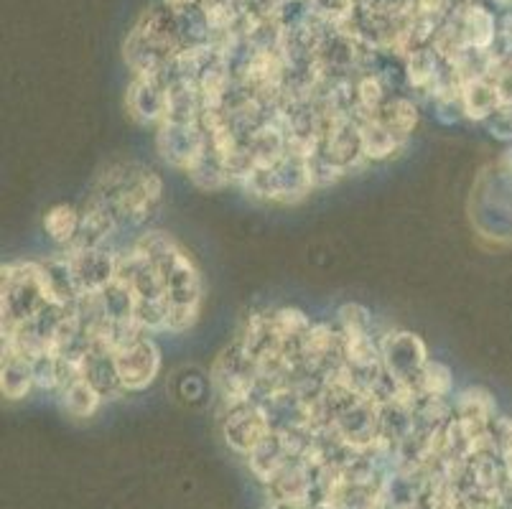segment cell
I'll return each mask as SVG.
<instances>
[{
    "label": "cell",
    "mask_w": 512,
    "mask_h": 509,
    "mask_svg": "<svg viewBox=\"0 0 512 509\" xmlns=\"http://www.w3.org/2000/svg\"><path fill=\"white\" fill-rule=\"evenodd\" d=\"M184 49L179 21L169 8H151L138 18L130 36L125 39V62L133 77L169 72L176 54Z\"/></svg>",
    "instance_id": "obj_1"
},
{
    "label": "cell",
    "mask_w": 512,
    "mask_h": 509,
    "mask_svg": "<svg viewBox=\"0 0 512 509\" xmlns=\"http://www.w3.org/2000/svg\"><path fill=\"white\" fill-rule=\"evenodd\" d=\"M107 199L113 204V212L120 224L141 227V224L151 222L158 214V209H161V202H164V179L156 171H151V168L136 163L128 181L118 191L107 196Z\"/></svg>",
    "instance_id": "obj_2"
},
{
    "label": "cell",
    "mask_w": 512,
    "mask_h": 509,
    "mask_svg": "<svg viewBox=\"0 0 512 509\" xmlns=\"http://www.w3.org/2000/svg\"><path fill=\"white\" fill-rule=\"evenodd\" d=\"M212 382L214 390L220 392L222 405L232 408V405L255 400V392H258L260 382V367L253 354L235 339L230 347L222 349V354L214 362Z\"/></svg>",
    "instance_id": "obj_3"
},
{
    "label": "cell",
    "mask_w": 512,
    "mask_h": 509,
    "mask_svg": "<svg viewBox=\"0 0 512 509\" xmlns=\"http://www.w3.org/2000/svg\"><path fill=\"white\" fill-rule=\"evenodd\" d=\"M271 413L260 400H248V403L225 408L222 415V436L227 446L240 456H250L260 443L273 436Z\"/></svg>",
    "instance_id": "obj_4"
},
{
    "label": "cell",
    "mask_w": 512,
    "mask_h": 509,
    "mask_svg": "<svg viewBox=\"0 0 512 509\" xmlns=\"http://www.w3.org/2000/svg\"><path fill=\"white\" fill-rule=\"evenodd\" d=\"M426 344L408 331H388L380 336V362L395 382H418L428 362Z\"/></svg>",
    "instance_id": "obj_5"
},
{
    "label": "cell",
    "mask_w": 512,
    "mask_h": 509,
    "mask_svg": "<svg viewBox=\"0 0 512 509\" xmlns=\"http://www.w3.org/2000/svg\"><path fill=\"white\" fill-rule=\"evenodd\" d=\"M156 148L158 156L171 168H179L186 174L207 148V135L199 123H161L156 128Z\"/></svg>",
    "instance_id": "obj_6"
},
{
    "label": "cell",
    "mask_w": 512,
    "mask_h": 509,
    "mask_svg": "<svg viewBox=\"0 0 512 509\" xmlns=\"http://www.w3.org/2000/svg\"><path fill=\"white\" fill-rule=\"evenodd\" d=\"M69 265H72L74 280H77L79 293H102L118 275V255L102 247H64Z\"/></svg>",
    "instance_id": "obj_7"
},
{
    "label": "cell",
    "mask_w": 512,
    "mask_h": 509,
    "mask_svg": "<svg viewBox=\"0 0 512 509\" xmlns=\"http://www.w3.org/2000/svg\"><path fill=\"white\" fill-rule=\"evenodd\" d=\"M118 375L123 382L125 392H141L153 385V380L161 372V349L151 334L141 336L138 342L130 344L128 349L115 354Z\"/></svg>",
    "instance_id": "obj_8"
},
{
    "label": "cell",
    "mask_w": 512,
    "mask_h": 509,
    "mask_svg": "<svg viewBox=\"0 0 512 509\" xmlns=\"http://www.w3.org/2000/svg\"><path fill=\"white\" fill-rule=\"evenodd\" d=\"M171 79V67L164 74L133 77L125 95L128 115L141 125H161L166 120V84Z\"/></svg>",
    "instance_id": "obj_9"
},
{
    "label": "cell",
    "mask_w": 512,
    "mask_h": 509,
    "mask_svg": "<svg viewBox=\"0 0 512 509\" xmlns=\"http://www.w3.org/2000/svg\"><path fill=\"white\" fill-rule=\"evenodd\" d=\"M79 212H82L79 237L69 245L74 250H82V247H102L120 227L118 217L113 212V204L100 191H92L90 199L79 207Z\"/></svg>",
    "instance_id": "obj_10"
},
{
    "label": "cell",
    "mask_w": 512,
    "mask_h": 509,
    "mask_svg": "<svg viewBox=\"0 0 512 509\" xmlns=\"http://www.w3.org/2000/svg\"><path fill=\"white\" fill-rule=\"evenodd\" d=\"M82 375L102 392V398H118L123 395V382L118 375L115 354H110L102 347H90V352L82 359Z\"/></svg>",
    "instance_id": "obj_11"
},
{
    "label": "cell",
    "mask_w": 512,
    "mask_h": 509,
    "mask_svg": "<svg viewBox=\"0 0 512 509\" xmlns=\"http://www.w3.org/2000/svg\"><path fill=\"white\" fill-rule=\"evenodd\" d=\"M462 28V36L469 49L487 51L495 41V16L477 3H462L459 11L451 13Z\"/></svg>",
    "instance_id": "obj_12"
},
{
    "label": "cell",
    "mask_w": 512,
    "mask_h": 509,
    "mask_svg": "<svg viewBox=\"0 0 512 509\" xmlns=\"http://www.w3.org/2000/svg\"><path fill=\"white\" fill-rule=\"evenodd\" d=\"M385 128L393 135H398L400 140H406L413 135V130L418 128V120H421V107L413 97L403 95V92H393V95L385 100V105L377 110L375 115Z\"/></svg>",
    "instance_id": "obj_13"
},
{
    "label": "cell",
    "mask_w": 512,
    "mask_h": 509,
    "mask_svg": "<svg viewBox=\"0 0 512 509\" xmlns=\"http://www.w3.org/2000/svg\"><path fill=\"white\" fill-rule=\"evenodd\" d=\"M357 125H360L362 135V156H365L367 163L388 161V158L398 156L406 148V140H400L398 135L390 133L375 115L372 118H360Z\"/></svg>",
    "instance_id": "obj_14"
},
{
    "label": "cell",
    "mask_w": 512,
    "mask_h": 509,
    "mask_svg": "<svg viewBox=\"0 0 512 509\" xmlns=\"http://www.w3.org/2000/svg\"><path fill=\"white\" fill-rule=\"evenodd\" d=\"M0 390L6 400L29 398L36 390L34 362L18 357L13 352H3V367H0Z\"/></svg>",
    "instance_id": "obj_15"
},
{
    "label": "cell",
    "mask_w": 512,
    "mask_h": 509,
    "mask_svg": "<svg viewBox=\"0 0 512 509\" xmlns=\"http://www.w3.org/2000/svg\"><path fill=\"white\" fill-rule=\"evenodd\" d=\"M59 395V405L64 408V413L72 415V418H92V415L100 410L102 405V392L97 390L95 385H92L87 377H77V380H72L69 385H64L62 390L57 392Z\"/></svg>",
    "instance_id": "obj_16"
},
{
    "label": "cell",
    "mask_w": 512,
    "mask_h": 509,
    "mask_svg": "<svg viewBox=\"0 0 512 509\" xmlns=\"http://www.w3.org/2000/svg\"><path fill=\"white\" fill-rule=\"evenodd\" d=\"M444 62L439 59L431 46H423V49L413 51L411 56L403 64V82L411 87L413 92H421V95H428L431 87H434L436 77H439Z\"/></svg>",
    "instance_id": "obj_17"
},
{
    "label": "cell",
    "mask_w": 512,
    "mask_h": 509,
    "mask_svg": "<svg viewBox=\"0 0 512 509\" xmlns=\"http://www.w3.org/2000/svg\"><path fill=\"white\" fill-rule=\"evenodd\" d=\"M500 107H502L500 95H497L495 84H492L487 77L472 79V82H467L462 87L464 118L484 123V120L492 118Z\"/></svg>",
    "instance_id": "obj_18"
},
{
    "label": "cell",
    "mask_w": 512,
    "mask_h": 509,
    "mask_svg": "<svg viewBox=\"0 0 512 509\" xmlns=\"http://www.w3.org/2000/svg\"><path fill=\"white\" fill-rule=\"evenodd\" d=\"M311 316H306L301 308H276L268 311V329H271L273 342L283 347H299L306 331L311 329Z\"/></svg>",
    "instance_id": "obj_19"
},
{
    "label": "cell",
    "mask_w": 512,
    "mask_h": 509,
    "mask_svg": "<svg viewBox=\"0 0 512 509\" xmlns=\"http://www.w3.org/2000/svg\"><path fill=\"white\" fill-rule=\"evenodd\" d=\"M451 400H454V415L459 420H469V423H479V426H492L497 413V403L492 398V392H487L484 387H464Z\"/></svg>",
    "instance_id": "obj_20"
},
{
    "label": "cell",
    "mask_w": 512,
    "mask_h": 509,
    "mask_svg": "<svg viewBox=\"0 0 512 509\" xmlns=\"http://www.w3.org/2000/svg\"><path fill=\"white\" fill-rule=\"evenodd\" d=\"M79 227H82V212L74 204H54L46 209L44 214V232L49 235L51 242H57L59 247H69L79 237Z\"/></svg>",
    "instance_id": "obj_21"
},
{
    "label": "cell",
    "mask_w": 512,
    "mask_h": 509,
    "mask_svg": "<svg viewBox=\"0 0 512 509\" xmlns=\"http://www.w3.org/2000/svg\"><path fill=\"white\" fill-rule=\"evenodd\" d=\"M186 176H189V179L194 181V186L202 191H220L232 184L230 176H227L225 161L209 148V143L207 148H204L202 156H199V161L186 171Z\"/></svg>",
    "instance_id": "obj_22"
},
{
    "label": "cell",
    "mask_w": 512,
    "mask_h": 509,
    "mask_svg": "<svg viewBox=\"0 0 512 509\" xmlns=\"http://www.w3.org/2000/svg\"><path fill=\"white\" fill-rule=\"evenodd\" d=\"M418 387H421L423 398H451L454 395V372L449 370V364L428 359L418 375Z\"/></svg>",
    "instance_id": "obj_23"
},
{
    "label": "cell",
    "mask_w": 512,
    "mask_h": 509,
    "mask_svg": "<svg viewBox=\"0 0 512 509\" xmlns=\"http://www.w3.org/2000/svg\"><path fill=\"white\" fill-rule=\"evenodd\" d=\"M423 507L426 509H464L462 489L459 484L446 479L441 471L431 476L426 494H423Z\"/></svg>",
    "instance_id": "obj_24"
},
{
    "label": "cell",
    "mask_w": 512,
    "mask_h": 509,
    "mask_svg": "<svg viewBox=\"0 0 512 509\" xmlns=\"http://www.w3.org/2000/svg\"><path fill=\"white\" fill-rule=\"evenodd\" d=\"M34 377L36 390H59V357L57 354H44V357L34 359Z\"/></svg>",
    "instance_id": "obj_25"
},
{
    "label": "cell",
    "mask_w": 512,
    "mask_h": 509,
    "mask_svg": "<svg viewBox=\"0 0 512 509\" xmlns=\"http://www.w3.org/2000/svg\"><path fill=\"white\" fill-rule=\"evenodd\" d=\"M339 329H372V316L360 303H344L337 311Z\"/></svg>",
    "instance_id": "obj_26"
},
{
    "label": "cell",
    "mask_w": 512,
    "mask_h": 509,
    "mask_svg": "<svg viewBox=\"0 0 512 509\" xmlns=\"http://www.w3.org/2000/svg\"><path fill=\"white\" fill-rule=\"evenodd\" d=\"M413 11H416V16L444 23L454 13V0H413Z\"/></svg>",
    "instance_id": "obj_27"
},
{
    "label": "cell",
    "mask_w": 512,
    "mask_h": 509,
    "mask_svg": "<svg viewBox=\"0 0 512 509\" xmlns=\"http://www.w3.org/2000/svg\"><path fill=\"white\" fill-rule=\"evenodd\" d=\"M194 6H199V0H164V8H169L171 13H181Z\"/></svg>",
    "instance_id": "obj_28"
},
{
    "label": "cell",
    "mask_w": 512,
    "mask_h": 509,
    "mask_svg": "<svg viewBox=\"0 0 512 509\" xmlns=\"http://www.w3.org/2000/svg\"><path fill=\"white\" fill-rule=\"evenodd\" d=\"M492 3H495V6H502V8L512 6V0H492Z\"/></svg>",
    "instance_id": "obj_29"
}]
</instances>
